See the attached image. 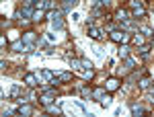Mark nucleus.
Segmentation results:
<instances>
[{"mask_svg":"<svg viewBox=\"0 0 154 117\" xmlns=\"http://www.w3.org/2000/svg\"><path fill=\"white\" fill-rule=\"evenodd\" d=\"M140 33H144L146 37H152V29L150 27H140Z\"/></svg>","mask_w":154,"mask_h":117,"instance_id":"nucleus-22","label":"nucleus"},{"mask_svg":"<svg viewBox=\"0 0 154 117\" xmlns=\"http://www.w3.org/2000/svg\"><path fill=\"white\" fill-rule=\"evenodd\" d=\"M93 97H95L97 101H103V97H105V88H97V91H93Z\"/></svg>","mask_w":154,"mask_h":117,"instance_id":"nucleus-13","label":"nucleus"},{"mask_svg":"<svg viewBox=\"0 0 154 117\" xmlns=\"http://www.w3.org/2000/svg\"><path fill=\"white\" fill-rule=\"evenodd\" d=\"M131 14H134V17H146V11H144L142 6H136V8L131 11Z\"/></svg>","mask_w":154,"mask_h":117,"instance_id":"nucleus-15","label":"nucleus"},{"mask_svg":"<svg viewBox=\"0 0 154 117\" xmlns=\"http://www.w3.org/2000/svg\"><path fill=\"white\" fill-rule=\"evenodd\" d=\"M107 31H109V33H111V31H115V25L109 23V25H107Z\"/></svg>","mask_w":154,"mask_h":117,"instance_id":"nucleus-29","label":"nucleus"},{"mask_svg":"<svg viewBox=\"0 0 154 117\" xmlns=\"http://www.w3.org/2000/svg\"><path fill=\"white\" fill-rule=\"evenodd\" d=\"M54 101H56V91H54V88L48 91V93H43V94H39V103H41V105L48 107V105H51Z\"/></svg>","mask_w":154,"mask_h":117,"instance_id":"nucleus-2","label":"nucleus"},{"mask_svg":"<svg viewBox=\"0 0 154 117\" xmlns=\"http://www.w3.org/2000/svg\"><path fill=\"white\" fill-rule=\"evenodd\" d=\"M134 66H136V60H131V58H125V60H123V72H130Z\"/></svg>","mask_w":154,"mask_h":117,"instance_id":"nucleus-8","label":"nucleus"},{"mask_svg":"<svg viewBox=\"0 0 154 117\" xmlns=\"http://www.w3.org/2000/svg\"><path fill=\"white\" fill-rule=\"evenodd\" d=\"M25 84H27V86H37V76L31 74V72H27V74H25Z\"/></svg>","mask_w":154,"mask_h":117,"instance_id":"nucleus-7","label":"nucleus"},{"mask_svg":"<svg viewBox=\"0 0 154 117\" xmlns=\"http://www.w3.org/2000/svg\"><path fill=\"white\" fill-rule=\"evenodd\" d=\"M14 113H19V115H31V113H33V107L31 105H21L19 109H14Z\"/></svg>","mask_w":154,"mask_h":117,"instance_id":"nucleus-6","label":"nucleus"},{"mask_svg":"<svg viewBox=\"0 0 154 117\" xmlns=\"http://www.w3.org/2000/svg\"><path fill=\"white\" fill-rule=\"evenodd\" d=\"M101 103H103V105H109V103H111V97H109V94H105V97H103V101H101Z\"/></svg>","mask_w":154,"mask_h":117,"instance_id":"nucleus-26","label":"nucleus"},{"mask_svg":"<svg viewBox=\"0 0 154 117\" xmlns=\"http://www.w3.org/2000/svg\"><path fill=\"white\" fill-rule=\"evenodd\" d=\"M130 109H131V113H134V115H144V113H146V109L140 107V105H131Z\"/></svg>","mask_w":154,"mask_h":117,"instance_id":"nucleus-11","label":"nucleus"},{"mask_svg":"<svg viewBox=\"0 0 154 117\" xmlns=\"http://www.w3.org/2000/svg\"><path fill=\"white\" fill-rule=\"evenodd\" d=\"M115 17H117V21H123V23H125V21H130V19H128V17H130V12H128V11H117Z\"/></svg>","mask_w":154,"mask_h":117,"instance_id":"nucleus-12","label":"nucleus"},{"mask_svg":"<svg viewBox=\"0 0 154 117\" xmlns=\"http://www.w3.org/2000/svg\"><path fill=\"white\" fill-rule=\"evenodd\" d=\"M35 41H37V35L33 33V31H27V33L23 35V43H27V45H33Z\"/></svg>","mask_w":154,"mask_h":117,"instance_id":"nucleus-4","label":"nucleus"},{"mask_svg":"<svg viewBox=\"0 0 154 117\" xmlns=\"http://www.w3.org/2000/svg\"><path fill=\"white\" fill-rule=\"evenodd\" d=\"M78 88H80V94H82L84 99H91V97H93V91H91V88H86L82 84H78Z\"/></svg>","mask_w":154,"mask_h":117,"instance_id":"nucleus-9","label":"nucleus"},{"mask_svg":"<svg viewBox=\"0 0 154 117\" xmlns=\"http://www.w3.org/2000/svg\"><path fill=\"white\" fill-rule=\"evenodd\" d=\"M41 19H43V11H41V8H37L35 14H33V21H41Z\"/></svg>","mask_w":154,"mask_h":117,"instance_id":"nucleus-23","label":"nucleus"},{"mask_svg":"<svg viewBox=\"0 0 154 117\" xmlns=\"http://www.w3.org/2000/svg\"><path fill=\"white\" fill-rule=\"evenodd\" d=\"M82 68H84L86 72H91V70H93V64H91L88 60H82Z\"/></svg>","mask_w":154,"mask_h":117,"instance_id":"nucleus-24","label":"nucleus"},{"mask_svg":"<svg viewBox=\"0 0 154 117\" xmlns=\"http://www.w3.org/2000/svg\"><path fill=\"white\" fill-rule=\"evenodd\" d=\"M128 54H130V49H128V45H123L121 49H119V58H123V60H125V58H128Z\"/></svg>","mask_w":154,"mask_h":117,"instance_id":"nucleus-20","label":"nucleus"},{"mask_svg":"<svg viewBox=\"0 0 154 117\" xmlns=\"http://www.w3.org/2000/svg\"><path fill=\"white\" fill-rule=\"evenodd\" d=\"M21 94H23V88H21V86H12V93H11L12 99H17V97H21Z\"/></svg>","mask_w":154,"mask_h":117,"instance_id":"nucleus-16","label":"nucleus"},{"mask_svg":"<svg viewBox=\"0 0 154 117\" xmlns=\"http://www.w3.org/2000/svg\"><path fill=\"white\" fill-rule=\"evenodd\" d=\"M70 66L74 70H78V68H82V60H70Z\"/></svg>","mask_w":154,"mask_h":117,"instance_id":"nucleus-18","label":"nucleus"},{"mask_svg":"<svg viewBox=\"0 0 154 117\" xmlns=\"http://www.w3.org/2000/svg\"><path fill=\"white\" fill-rule=\"evenodd\" d=\"M58 78H60L62 82H70V80H72V74H70V72H62Z\"/></svg>","mask_w":154,"mask_h":117,"instance_id":"nucleus-17","label":"nucleus"},{"mask_svg":"<svg viewBox=\"0 0 154 117\" xmlns=\"http://www.w3.org/2000/svg\"><path fill=\"white\" fill-rule=\"evenodd\" d=\"M88 35L93 37V39H103V37H105V33H103L99 27H95V25H88Z\"/></svg>","mask_w":154,"mask_h":117,"instance_id":"nucleus-3","label":"nucleus"},{"mask_svg":"<svg viewBox=\"0 0 154 117\" xmlns=\"http://www.w3.org/2000/svg\"><path fill=\"white\" fill-rule=\"evenodd\" d=\"M41 76H43L45 80H51V78H54V74H51L49 70H41Z\"/></svg>","mask_w":154,"mask_h":117,"instance_id":"nucleus-25","label":"nucleus"},{"mask_svg":"<svg viewBox=\"0 0 154 117\" xmlns=\"http://www.w3.org/2000/svg\"><path fill=\"white\" fill-rule=\"evenodd\" d=\"M144 2L142 0H131V6H134V8H136V6H142Z\"/></svg>","mask_w":154,"mask_h":117,"instance_id":"nucleus-27","label":"nucleus"},{"mask_svg":"<svg viewBox=\"0 0 154 117\" xmlns=\"http://www.w3.org/2000/svg\"><path fill=\"white\" fill-rule=\"evenodd\" d=\"M148 86H150V78H148V76H144L142 80H140V88H148Z\"/></svg>","mask_w":154,"mask_h":117,"instance_id":"nucleus-19","label":"nucleus"},{"mask_svg":"<svg viewBox=\"0 0 154 117\" xmlns=\"http://www.w3.org/2000/svg\"><path fill=\"white\" fill-rule=\"evenodd\" d=\"M109 37H111V41H115V43H128V41L131 39L130 33H125V31H119V29L111 31V33H109Z\"/></svg>","mask_w":154,"mask_h":117,"instance_id":"nucleus-1","label":"nucleus"},{"mask_svg":"<svg viewBox=\"0 0 154 117\" xmlns=\"http://www.w3.org/2000/svg\"><path fill=\"white\" fill-rule=\"evenodd\" d=\"M48 111H49V113H56V115H60V113H62V109H60V107H56V105H48Z\"/></svg>","mask_w":154,"mask_h":117,"instance_id":"nucleus-21","label":"nucleus"},{"mask_svg":"<svg viewBox=\"0 0 154 117\" xmlns=\"http://www.w3.org/2000/svg\"><path fill=\"white\" fill-rule=\"evenodd\" d=\"M134 43H138V45H142V37H138V35H136V37H134Z\"/></svg>","mask_w":154,"mask_h":117,"instance_id":"nucleus-28","label":"nucleus"},{"mask_svg":"<svg viewBox=\"0 0 154 117\" xmlns=\"http://www.w3.org/2000/svg\"><path fill=\"white\" fill-rule=\"evenodd\" d=\"M105 88H107V91H111V93L117 91V88H119V80H117V78H109V80L105 82Z\"/></svg>","mask_w":154,"mask_h":117,"instance_id":"nucleus-5","label":"nucleus"},{"mask_svg":"<svg viewBox=\"0 0 154 117\" xmlns=\"http://www.w3.org/2000/svg\"><path fill=\"white\" fill-rule=\"evenodd\" d=\"M76 2H78V0H64V12L70 11V8H74V6H76Z\"/></svg>","mask_w":154,"mask_h":117,"instance_id":"nucleus-14","label":"nucleus"},{"mask_svg":"<svg viewBox=\"0 0 154 117\" xmlns=\"http://www.w3.org/2000/svg\"><path fill=\"white\" fill-rule=\"evenodd\" d=\"M150 49H152V45H150V43H142L138 54H140V56H148V54H150Z\"/></svg>","mask_w":154,"mask_h":117,"instance_id":"nucleus-10","label":"nucleus"}]
</instances>
